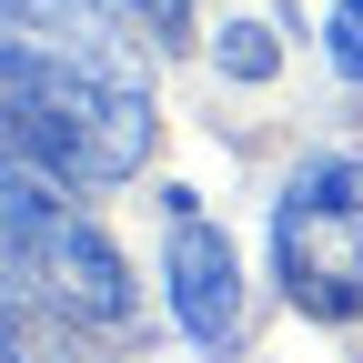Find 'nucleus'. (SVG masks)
<instances>
[{
    "label": "nucleus",
    "mask_w": 363,
    "mask_h": 363,
    "mask_svg": "<svg viewBox=\"0 0 363 363\" xmlns=\"http://www.w3.org/2000/svg\"><path fill=\"white\" fill-rule=\"evenodd\" d=\"M172 313L202 353H233V333H242V262L192 212V192H172Z\"/></svg>",
    "instance_id": "4"
},
{
    "label": "nucleus",
    "mask_w": 363,
    "mask_h": 363,
    "mask_svg": "<svg viewBox=\"0 0 363 363\" xmlns=\"http://www.w3.org/2000/svg\"><path fill=\"white\" fill-rule=\"evenodd\" d=\"M121 21H51V30H11V152L51 182H131L152 152V91L131 81V61L111 51Z\"/></svg>",
    "instance_id": "1"
},
{
    "label": "nucleus",
    "mask_w": 363,
    "mask_h": 363,
    "mask_svg": "<svg viewBox=\"0 0 363 363\" xmlns=\"http://www.w3.org/2000/svg\"><path fill=\"white\" fill-rule=\"evenodd\" d=\"M272 272H283L293 313L313 323H353L363 313V162L313 152L283 202H272Z\"/></svg>",
    "instance_id": "2"
},
{
    "label": "nucleus",
    "mask_w": 363,
    "mask_h": 363,
    "mask_svg": "<svg viewBox=\"0 0 363 363\" xmlns=\"http://www.w3.org/2000/svg\"><path fill=\"white\" fill-rule=\"evenodd\" d=\"M323 51L343 81H363V0H333V30H323Z\"/></svg>",
    "instance_id": "7"
},
{
    "label": "nucleus",
    "mask_w": 363,
    "mask_h": 363,
    "mask_svg": "<svg viewBox=\"0 0 363 363\" xmlns=\"http://www.w3.org/2000/svg\"><path fill=\"white\" fill-rule=\"evenodd\" d=\"M212 61L233 71V81H262V71H272V30H262V21H233V30L212 40Z\"/></svg>",
    "instance_id": "6"
},
{
    "label": "nucleus",
    "mask_w": 363,
    "mask_h": 363,
    "mask_svg": "<svg viewBox=\"0 0 363 363\" xmlns=\"http://www.w3.org/2000/svg\"><path fill=\"white\" fill-rule=\"evenodd\" d=\"M11 303H51L81 333H142L121 252L81 212H40V172H11Z\"/></svg>",
    "instance_id": "3"
},
{
    "label": "nucleus",
    "mask_w": 363,
    "mask_h": 363,
    "mask_svg": "<svg viewBox=\"0 0 363 363\" xmlns=\"http://www.w3.org/2000/svg\"><path fill=\"white\" fill-rule=\"evenodd\" d=\"M81 11H101L121 30H152V40H192V0H81Z\"/></svg>",
    "instance_id": "5"
}]
</instances>
